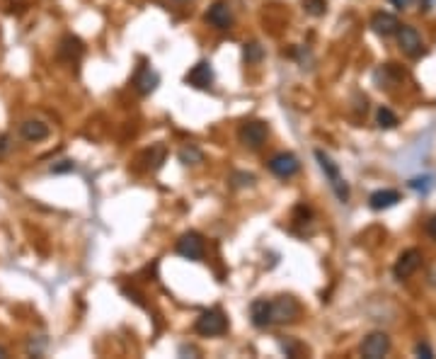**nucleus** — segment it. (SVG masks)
Here are the masks:
<instances>
[{
  "label": "nucleus",
  "mask_w": 436,
  "mask_h": 359,
  "mask_svg": "<svg viewBox=\"0 0 436 359\" xmlns=\"http://www.w3.org/2000/svg\"><path fill=\"white\" fill-rule=\"evenodd\" d=\"M175 250H177V255H182L184 260H194L199 262L204 260V253H206V245H204V238L199 233H184L182 238L175 245Z\"/></svg>",
  "instance_id": "nucleus-5"
},
{
  "label": "nucleus",
  "mask_w": 436,
  "mask_h": 359,
  "mask_svg": "<svg viewBox=\"0 0 436 359\" xmlns=\"http://www.w3.org/2000/svg\"><path fill=\"white\" fill-rule=\"evenodd\" d=\"M179 3H184V0H179Z\"/></svg>",
  "instance_id": "nucleus-28"
},
{
  "label": "nucleus",
  "mask_w": 436,
  "mask_h": 359,
  "mask_svg": "<svg viewBox=\"0 0 436 359\" xmlns=\"http://www.w3.org/2000/svg\"><path fill=\"white\" fill-rule=\"evenodd\" d=\"M187 85H192V88H199V90H208L213 85V68L208 61H199L194 68H192L189 73L184 76Z\"/></svg>",
  "instance_id": "nucleus-10"
},
{
  "label": "nucleus",
  "mask_w": 436,
  "mask_h": 359,
  "mask_svg": "<svg viewBox=\"0 0 436 359\" xmlns=\"http://www.w3.org/2000/svg\"><path fill=\"white\" fill-rule=\"evenodd\" d=\"M301 313V306L293 296H279V299L269 301V321L274 323H293Z\"/></svg>",
  "instance_id": "nucleus-3"
},
{
  "label": "nucleus",
  "mask_w": 436,
  "mask_h": 359,
  "mask_svg": "<svg viewBox=\"0 0 436 359\" xmlns=\"http://www.w3.org/2000/svg\"><path fill=\"white\" fill-rule=\"evenodd\" d=\"M407 185H410V190H415V192H422V195H427V192L434 187V175H422V178L410 180V182H407Z\"/></svg>",
  "instance_id": "nucleus-20"
},
{
  "label": "nucleus",
  "mask_w": 436,
  "mask_h": 359,
  "mask_svg": "<svg viewBox=\"0 0 436 359\" xmlns=\"http://www.w3.org/2000/svg\"><path fill=\"white\" fill-rule=\"evenodd\" d=\"M376 122H378V127H381V129H395V127H398V117H395L393 112L388 110V107H381V110H378Z\"/></svg>",
  "instance_id": "nucleus-19"
},
{
  "label": "nucleus",
  "mask_w": 436,
  "mask_h": 359,
  "mask_svg": "<svg viewBox=\"0 0 436 359\" xmlns=\"http://www.w3.org/2000/svg\"><path fill=\"white\" fill-rule=\"evenodd\" d=\"M415 355L417 357H424V359H434V350L429 347L427 343H417L415 345Z\"/></svg>",
  "instance_id": "nucleus-23"
},
{
  "label": "nucleus",
  "mask_w": 436,
  "mask_h": 359,
  "mask_svg": "<svg viewBox=\"0 0 436 359\" xmlns=\"http://www.w3.org/2000/svg\"><path fill=\"white\" fill-rule=\"evenodd\" d=\"M267 136H269V127L264 122H257V119H254V122H245L240 127V131H237V139H240L247 148H252V151L262 148Z\"/></svg>",
  "instance_id": "nucleus-4"
},
{
  "label": "nucleus",
  "mask_w": 436,
  "mask_h": 359,
  "mask_svg": "<svg viewBox=\"0 0 436 359\" xmlns=\"http://www.w3.org/2000/svg\"><path fill=\"white\" fill-rule=\"evenodd\" d=\"M73 170H76V163H73V161H61V163L51 165V173H54V175H61V173H73Z\"/></svg>",
  "instance_id": "nucleus-22"
},
{
  "label": "nucleus",
  "mask_w": 436,
  "mask_h": 359,
  "mask_svg": "<svg viewBox=\"0 0 436 359\" xmlns=\"http://www.w3.org/2000/svg\"><path fill=\"white\" fill-rule=\"evenodd\" d=\"M315 158H318L320 170L325 173V178L330 180V187H332V192H335V197L339 199V202H349V185H347V180L339 175L337 163L332 161L325 151H315Z\"/></svg>",
  "instance_id": "nucleus-1"
},
{
  "label": "nucleus",
  "mask_w": 436,
  "mask_h": 359,
  "mask_svg": "<svg viewBox=\"0 0 436 359\" xmlns=\"http://www.w3.org/2000/svg\"><path fill=\"white\" fill-rule=\"evenodd\" d=\"M194 330L204 338H216V335H223L228 330V318L223 316V311L218 309H211V311H204L194 323Z\"/></svg>",
  "instance_id": "nucleus-2"
},
{
  "label": "nucleus",
  "mask_w": 436,
  "mask_h": 359,
  "mask_svg": "<svg viewBox=\"0 0 436 359\" xmlns=\"http://www.w3.org/2000/svg\"><path fill=\"white\" fill-rule=\"evenodd\" d=\"M400 202V192L398 190H378L369 197V207L373 212H383V209H390Z\"/></svg>",
  "instance_id": "nucleus-14"
},
{
  "label": "nucleus",
  "mask_w": 436,
  "mask_h": 359,
  "mask_svg": "<svg viewBox=\"0 0 436 359\" xmlns=\"http://www.w3.org/2000/svg\"><path fill=\"white\" fill-rule=\"evenodd\" d=\"M158 83H160V76H158L151 66H143L139 71V76H136V90H139L141 95H151L153 90L158 88Z\"/></svg>",
  "instance_id": "nucleus-15"
},
{
  "label": "nucleus",
  "mask_w": 436,
  "mask_h": 359,
  "mask_svg": "<svg viewBox=\"0 0 436 359\" xmlns=\"http://www.w3.org/2000/svg\"><path fill=\"white\" fill-rule=\"evenodd\" d=\"M390 352V338L386 333H371L361 345V355L366 359H381Z\"/></svg>",
  "instance_id": "nucleus-9"
},
{
  "label": "nucleus",
  "mask_w": 436,
  "mask_h": 359,
  "mask_svg": "<svg viewBox=\"0 0 436 359\" xmlns=\"http://www.w3.org/2000/svg\"><path fill=\"white\" fill-rule=\"evenodd\" d=\"M427 233L436 241V216H432V219L427 221Z\"/></svg>",
  "instance_id": "nucleus-25"
},
{
  "label": "nucleus",
  "mask_w": 436,
  "mask_h": 359,
  "mask_svg": "<svg viewBox=\"0 0 436 359\" xmlns=\"http://www.w3.org/2000/svg\"><path fill=\"white\" fill-rule=\"evenodd\" d=\"M398 44H400V49L405 51L407 56H412V59H417V56H422L424 54V42H422V37H420V32L415 30V27H400L398 32Z\"/></svg>",
  "instance_id": "nucleus-8"
},
{
  "label": "nucleus",
  "mask_w": 436,
  "mask_h": 359,
  "mask_svg": "<svg viewBox=\"0 0 436 359\" xmlns=\"http://www.w3.org/2000/svg\"><path fill=\"white\" fill-rule=\"evenodd\" d=\"M390 3H393L398 10H403V8H407V5H410V0H390Z\"/></svg>",
  "instance_id": "nucleus-26"
},
{
  "label": "nucleus",
  "mask_w": 436,
  "mask_h": 359,
  "mask_svg": "<svg viewBox=\"0 0 436 359\" xmlns=\"http://www.w3.org/2000/svg\"><path fill=\"white\" fill-rule=\"evenodd\" d=\"M420 265H422V250L410 248V250H405V253L400 255L398 262H395L393 275H395V279H407V277H412L417 270H420Z\"/></svg>",
  "instance_id": "nucleus-7"
},
{
  "label": "nucleus",
  "mask_w": 436,
  "mask_h": 359,
  "mask_svg": "<svg viewBox=\"0 0 436 359\" xmlns=\"http://www.w3.org/2000/svg\"><path fill=\"white\" fill-rule=\"evenodd\" d=\"M303 8H305V13L320 17L327 13V0H303Z\"/></svg>",
  "instance_id": "nucleus-21"
},
{
  "label": "nucleus",
  "mask_w": 436,
  "mask_h": 359,
  "mask_svg": "<svg viewBox=\"0 0 436 359\" xmlns=\"http://www.w3.org/2000/svg\"><path fill=\"white\" fill-rule=\"evenodd\" d=\"M10 151V136L8 134H0V158H5Z\"/></svg>",
  "instance_id": "nucleus-24"
},
{
  "label": "nucleus",
  "mask_w": 436,
  "mask_h": 359,
  "mask_svg": "<svg viewBox=\"0 0 436 359\" xmlns=\"http://www.w3.org/2000/svg\"><path fill=\"white\" fill-rule=\"evenodd\" d=\"M20 136L25 141L37 144V141H44L49 136V127L44 122H39V119H27V122L20 124Z\"/></svg>",
  "instance_id": "nucleus-13"
},
{
  "label": "nucleus",
  "mask_w": 436,
  "mask_h": 359,
  "mask_svg": "<svg viewBox=\"0 0 436 359\" xmlns=\"http://www.w3.org/2000/svg\"><path fill=\"white\" fill-rule=\"evenodd\" d=\"M269 170L281 180H288L301 170V163L293 153H276V156L269 158Z\"/></svg>",
  "instance_id": "nucleus-6"
},
{
  "label": "nucleus",
  "mask_w": 436,
  "mask_h": 359,
  "mask_svg": "<svg viewBox=\"0 0 436 359\" xmlns=\"http://www.w3.org/2000/svg\"><path fill=\"white\" fill-rule=\"evenodd\" d=\"M3 357H8V350H5V347H0V359Z\"/></svg>",
  "instance_id": "nucleus-27"
},
{
  "label": "nucleus",
  "mask_w": 436,
  "mask_h": 359,
  "mask_svg": "<svg viewBox=\"0 0 436 359\" xmlns=\"http://www.w3.org/2000/svg\"><path fill=\"white\" fill-rule=\"evenodd\" d=\"M262 56H264V49L259 47L257 42L245 44V49H242V59H245L247 64H259V61H262Z\"/></svg>",
  "instance_id": "nucleus-18"
},
{
  "label": "nucleus",
  "mask_w": 436,
  "mask_h": 359,
  "mask_svg": "<svg viewBox=\"0 0 436 359\" xmlns=\"http://www.w3.org/2000/svg\"><path fill=\"white\" fill-rule=\"evenodd\" d=\"M371 27L376 34H381V37H390V34H395L400 30V22L395 15L390 13H376L371 17Z\"/></svg>",
  "instance_id": "nucleus-12"
},
{
  "label": "nucleus",
  "mask_w": 436,
  "mask_h": 359,
  "mask_svg": "<svg viewBox=\"0 0 436 359\" xmlns=\"http://www.w3.org/2000/svg\"><path fill=\"white\" fill-rule=\"evenodd\" d=\"M250 318H252V326H254V328H267V326H271V321H269V301H267V299L252 301Z\"/></svg>",
  "instance_id": "nucleus-16"
},
{
  "label": "nucleus",
  "mask_w": 436,
  "mask_h": 359,
  "mask_svg": "<svg viewBox=\"0 0 436 359\" xmlns=\"http://www.w3.org/2000/svg\"><path fill=\"white\" fill-rule=\"evenodd\" d=\"M206 22L211 27H216V30H228V27L233 25V13H230V5L225 3V0H218V3H213L211 8H208V13H206Z\"/></svg>",
  "instance_id": "nucleus-11"
},
{
  "label": "nucleus",
  "mask_w": 436,
  "mask_h": 359,
  "mask_svg": "<svg viewBox=\"0 0 436 359\" xmlns=\"http://www.w3.org/2000/svg\"><path fill=\"white\" fill-rule=\"evenodd\" d=\"M204 161V153L196 146H184L179 151V163L182 165H199Z\"/></svg>",
  "instance_id": "nucleus-17"
}]
</instances>
